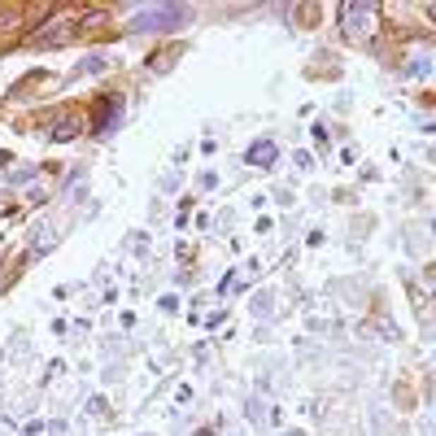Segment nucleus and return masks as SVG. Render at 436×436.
I'll return each mask as SVG.
<instances>
[{"label": "nucleus", "instance_id": "f257e3e1", "mask_svg": "<svg viewBox=\"0 0 436 436\" xmlns=\"http://www.w3.org/2000/svg\"><path fill=\"white\" fill-rule=\"evenodd\" d=\"M375 18H379V9H375V5H345V9H341L345 40H353V44L371 40V35H375Z\"/></svg>", "mask_w": 436, "mask_h": 436}, {"label": "nucleus", "instance_id": "f03ea898", "mask_svg": "<svg viewBox=\"0 0 436 436\" xmlns=\"http://www.w3.org/2000/svg\"><path fill=\"white\" fill-rule=\"evenodd\" d=\"M188 22V9L184 5H162V9H144L131 18V31H175Z\"/></svg>", "mask_w": 436, "mask_h": 436}, {"label": "nucleus", "instance_id": "7ed1b4c3", "mask_svg": "<svg viewBox=\"0 0 436 436\" xmlns=\"http://www.w3.org/2000/svg\"><path fill=\"white\" fill-rule=\"evenodd\" d=\"M275 158H279V148H275V140H253L249 144V153H244V162L249 166H275Z\"/></svg>", "mask_w": 436, "mask_h": 436}, {"label": "nucleus", "instance_id": "20e7f679", "mask_svg": "<svg viewBox=\"0 0 436 436\" xmlns=\"http://www.w3.org/2000/svg\"><path fill=\"white\" fill-rule=\"evenodd\" d=\"M70 35H74L70 22H48L44 31H35V44H40V48H57V44H66Z\"/></svg>", "mask_w": 436, "mask_h": 436}, {"label": "nucleus", "instance_id": "39448f33", "mask_svg": "<svg viewBox=\"0 0 436 436\" xmlns=\"http://www.w3.org/2000/svg\"><path fill=\"white\" fill-rule=\"evenodd\" d=\"M79 131H83V122H79V118L70 114V118L53 122V131H48V136H53V140H74V136H79Z\"/></svg>", "mask_w": 436, "mask_h": 436}, {"label": "nucleus", "instance_id": "423d86ee", "mask_svg": "<svg viewBox=\"0 0 436 436\" xmlns=\"http://www.w3.org/2000/svg\"><path fill=\"white\" fill-rule=\"evenodd\" d=\"M118 110H122V100H118V96H110V100H105V105H100V122H96V126H100V136H105V131H110V126H114V118H118Z\"/></svg>", "mask_w": 436, "mask_h": 436}, {"label": "nucleus", "instance_id": "0eeeda50", "mask_svg": "<svg viewBox=\"0 0 436 436\" xmlns=\"http://www.w3.org/2000/svg\"><path fill=\"white\" fill-rule=\"evenodd\" d=\"M96 70H105V57H100V53H92V57L79 66V74H96Z\"/></svg>", "mask_w": 436, "mask_h": 436}, {"label": "nucleus", "instance_id": "6e6552de", "mask_svg": "<svg viewBox=\"0 0 436 436\" xmlns=\"http://www.w3.org/2000/svg\"><path fill=\"white\" fill-rule=\"evenodd\" d=\"M5 162H9V158H5V153H0V166H5Z\"/></svg>", "mask_w": 436, "mask_h": 436}, {"label": "nucleus", "instance_id": "1a4fd4ad", "mask_svg": "<svg viewBox=\"0 0 436 436\" xmlns=\"http://www.w3.org/2000/svg\"><path fill=\"white\" fill-rule=\"evenodd\" d=\"M288 436H301V432H288Z\"/></svg>", "mask_w": 436, "mask_h": 436}]
</instances>
